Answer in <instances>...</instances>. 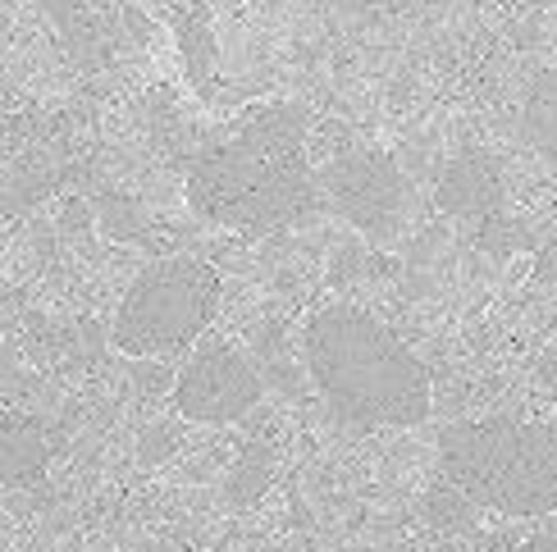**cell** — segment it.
<instances>
[{
    "instance_id": "obj_16",
    "label": "cell",
    "mask_w": 557,
    "mask_h": 552,
    "mask_svg": "<svg viewBox=\"0 0 557 552\" xmlns=\"http://www.w3.org/2000/svg\"><path fill=\"white\" fill-rule=\"evenodd\" d=\"M530 5H540V0H530Z\"/></svg>"
},
{
    "instance_id": "obj_14",
    "label": "cell",
    "mask_w": 557,
    "mask_h": 552,
    "mask_svg": "<svg viewBox=\"0 0 557 552\" xmlns=\"http://www.w3.org/2000/svg\"><path fill=\"white\" fill-rule=\"evenodd\" d=\"M330 5H361V0H330Z\"/></svg>"
},
{
    "instance_id": "obj_4",
    "label": "cell",
    "mask_w": 557,
    "mask_h": 552,
    "mask_svg": "<svg viewBox=\"0 0 557 552\" xmlns=\"http://www.w3.org/2000/svg\"><path fill=\"white\" fill-rule=\"evenodd\" d=\"M220 269L201 256H160L124 288L110 319L114 352L128 361L188 356L220 315Z\"/></svg>"
},
{
    "instance_id": "obj_10",
    "label": "cell",
    "mask_w": 557,
    "mask_h": 552,
    "mask_svg": "<svg viewBox=\"0 0 557 552\" xmlns=\"http://www.w3.org/2000/svg\"><path fill=\"white\" fill-rule=\"evenodd\" d=\"M421 512L438 535H475V525H480V507L461 489H453L448 479H434V489L425 493Z\"/></svg>"
},
{
    "instance_id": "obj_3",
    "label": "cell",
    "mask_w": 557,
    "mask_h": 552,
    "mask_svg": "<svg viewBox=\"0 0 557 552\" xmlns=\"http://www.w3.org/2000/svg\"><path fill=\"white\" fill-rule=\"evenodd\" d=\"M434 475L503 520L557 516V416H484L438 434Z\"/></svg>"
},
{
    "instance_id": "obj_11",
    "label": "cell",
    "mask_w": 557,
    "mask_h": 552,
    "mask_svg": "<svg viewBox=\"0 0 557 552\" xmlns=\"http://www.w3.org/2000/svg\"><path fill=\"white\" fill-rule=\"evenodd\" d=\"M265 485H270V452L261 443H251L243 452L234 479H228V498H234V502H257L265 493Z\"/></svg>"
},
{
    "instance_id": "obj_1",
    "label": "cell",
    "mask_w": 557,
    "mask_h": 552,
    "mask_svg": "<svg viewBox=\"0 0 557 552\" xmlns=\"http://www.w3.org/2000/svg\"><path fill=\"white\" fill-rule=\"evenodd\" d=\"M183 192L197 219L234 234H274L311 215L324 197L307 155V110H257L238 133L193 155Z\"/></svg>"
},
{
    "instance_id": "obj_9",
    "label": "cell",
    "mask_w": 557,
    "mask_h": 552,
    "mask_svg": "<svg viewBox=\"0 0 557 552\" xmlns=\"http://www.w3.org/2000/svg\"><path fill=\"white\" fill-rule=\"evenodd\" d=\"M521 128H525V142L544 160H557V64H548L530 83L521 105Z\"/></svg>"
},
{
    "instance_id": "obj_13",
    "label": "cell",
    "mask_w": 557,
    "mask_h": 552,
    "mask_svg": "<svg viewBox=\"0 0 557 552\" xmlns=\"http://www.w3.org/2000/svg\"><path fill=\"white\" fill-rule=\"evenodd\" d=\"M178 448V439H174V429H165V425H156V429H147V439H143V448H137V456L151 466V462H160L165 452H174Z\"/></svg>"
},
{
    "instance_id": "obj_6",
    "label": "cell",
    "mask_w": 557,
    "mask_h": 552,
    "mask_svg": "<svg viewBox=\"0 0 557 552\" xmlns=\"http://www.w3.org/2000/svg\"><path fill=\"white\" fill-rule=\"evenodd\" d=\"M261 398H265L261 371L234 342L220 338H201L170 379V406L188 425H211V429L238 425L261 406Z\"/></svg>"
},
{
    "instance_id": "obj_5",
    "label": "cell",
    "mask_w": 557,
    "mask_h": 552,
    "mask_svg": "<svg viewBox=\"0 0 557 552\" xmlns=\"http://www.w3.org/2000/svg\"><path fill=\"white\" fill-rule=\"evenodd\" d=\"M315 183H320V197L330 201L357 234H366L370 242L398 238V228L407 219V201H411V183L388 151L347 147L315 170Z\"/></svg>"
},
{
    "instance_id": "obj_2",
    "label": "cell",
    "mask_w": 557,
    "mask_h": 552,
    "mask_svg": "<svg viewBox=\"0 0 557 552\" xmlns=\"http://www.w3.org/2000/svg\"><path fill=\"white\" fill-rule=\"evenodd\" d=\"M301 365L320 402L361 429H416L430 421L434 384L411 342L361 306H320L301 325Z\"/></svg>"
},
{
    "instance_id": "obj_7",
    "label": "cell",
    "mask_w": 557,
    "mask_h": 552,
    "mask_svg": "<svg viewBox=\"0 0 557 552\" xmlns=\"http://www.w3.org/2000/svg\"><path fill=\"white\" fill-rule=\"evenodd\" d=\"M503 201H507V183L494 155L484 151H461L453 155L444 174L434 183V205L453 219H498L503 215Z\"/></svg>"
},
{
    "instance_id": "obj_15",
    "label": "cell",
    "mask_w": 557,
    "mask_h": 552,
    "mask_svg": "<svg viewBox=\"0 0 557 552\" xmlns=\"http://www.w3.org/2000/svg\"><path fill=\"white\" fill-rule=\"evenodd\" d=\"M553 530H557V516H553Z\"/></svg>"
},
{
    "instance_id": "obj_12",
    "label": "cell",
    "mask_w": 557,
    "mask_h": 552,
    "mask_svg": "<svg viewBox=\"0 0 557 552\" xmlns=\"http://www.w3.org/2000/svg\"><path fill=\"white\" fill-rule=\"evenodd\" d=\"M484 552H557L553 516H548L544 530H525V535H490V539H484Z\"/></svg>"
},
{
    "instance_id": "obj_8",
    "label": "cell",
    "mask_w": 557,
    "mask_h": 552,
    "mask_svg": "<svg viewBox=\"0 0 557 552\" xmlns=\"http://www.w3.org/2000/svg\"><path fill=\"white\" fill-rule=\"evenodd\" d=\"M55 462V434L33 411L0 406V489H28Z\"/></svg>"
}]
</instances>
